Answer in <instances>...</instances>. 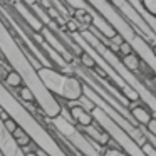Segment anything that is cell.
Wrapping results in <instances>:
<instances>
[{
  "instance_id": "8fae6325",
  "label": "cell",
  "mask_w": 156,
  "mask_h": 156,
  "mask_svg": "<svg viewBox=\"0 0 156 156\" xmlns=\"http://www.w3.org/2000/svg\"><path fill=\"white\" fill-rule=\"evenodd\" d=\"M79 61H81V66H82V67H86V69H91V71H94V69L98 67V66H96V61L87 54V52H84V51H82Z\"/></svg>"
},
{
  "instance_id": "e0dca14e",
  "label": "cell",
  "mask_w": 156,
  "mask_h": 156,
  "mask_svg": "<svg viewBox=\"0 0 156 156\" xmlns=\"http://www.w3.org/2000/svg\"><path fill=\"white\" fill-rule=\"evenodd\" d=\"M124 42L126 41H124V37H122L121 34H116L112 39H109V47H114V45H116V47H119V45L124 44Z\"/></svg>"
},
{
  "instance_id": "44dd1931",
  "label": "cell",
  "mask_w": 156,
  "mask_h": 156,
  "mask_svg": "<svg viewBox=\"0 0 156 156\" xmlns=\"http://www.w3.org/2000/svg\"><path fill=\"white\" fill-rule=\"evenodd\" d=\"M104 156H128V154H124V153L119 151V149H108Z\"/></svg>"
},
{
  "instance_id": "4fadbf2b",
  "label": "cell",
  "mask_w": 156,
  "mask_h": 156,
  "mask_svg": "<svg viewBox=\"0 0 156 156\" xmlns=\"http://www.w3.org/2000/svg\"><path fill=\"white\" fill-rule=\"evenodd\" d=\"M20 98L24 99V101H27V102H35V99H34V94H32V91L27 87V86H24V87H20Z\"/></svg>"
},
{
  "instance_id": "ba28073f",
  "label": "cell",
  "mask_w": 156,
  "mask_h": 156,
  "mask_svg": "<svg viewBox=\"0 0 156 156\" xmlns=\"http://www.w3.org/2000/svg\"><path fill=\"white\" fill-rule=\"evenodd\" d=\"M129 112H131L134 122L138 124V128H143V129H146V126H148L149 121L153 119V112L149 111V108H148V106H144L143 102H141V104H138L136 108L129 109Z\"/></svg>"
},
{
  "instance_id": "8992f818",
  "label": "cell",
  "mask_w": 156,
  "mask_h": 156,
  "mask_svg": "<svg viewBox=\"0 0 156 156\" xmlns=\"http://www.w3.org/2000/svg\"><path fill=\"white\" fill-rule=\"evenodd\" d=\"M67 108L71 111L72 121L77 128H87V126L94 124V118L91 112H87L86 109H82L81 106H76L74 102H67Z\"/></svg>"
},
{
  "instance_id": "277c9868",
  "label": "cell",
  "mask_w": 156,
  "mask_h": 156,
  "mask_svg": "<svg viewBox=\"0 0 156 156\" xmlns=\"http://www.w3.org/2000/svg\"><path fill=\"white\" fill-rule=\"evenodd\" d=\"M0 154L2 156H25L24 149L15 143L14 136L5 129L2 118H0Z\"/></svg>"
},
{
  "instance_id": "9a60e30c",
  "label": "cell",
  "mask_w": 156,
  "mask_h": 156,
  "mask_svg": "<svg viewBox=\"0 0 156 156\" xmlns=\"http://www.w3.org/2000/svg\"><path fill=\"white\" fill-rule=\"evenodd\" d=\"M15 143H17V144L20 146L22 149H24V148H27V146H29V144H30V143H32V139L29 138V134H27V133H24V134H22V136H19V138L15 139Z\"/></svg>"
},
{
  "instance_id": "52a82bcc",
  "label": "cell",
  "mask_w": 156,
  "mask_h": 156,
  "mask_svg": "<svg viewBox=\"0 0 156 156\" xmlns=\"http://www.w3.org/2000/svg\"><path fill=\"white\" fill-rule=\"evenodd\" d=\"M79 129H81L92 143H96V144H99V146H108V143L111 141V136H109L96 121H94V124L87 126V128H79Z\"/></svg>"
},
{
  "instance_id": "5b68a950",
  "label": "cell",
  "mask_w": 156,
  "mask_h": 156,
  "mask_svg": "<svg viewBox=\"0 0 156 156\" xmlns=\"http://www.w3.org/2000/svg\"><path fill=\"white\" fill-rule=\"evenodd\" d=\"M12 9H14L15 12H17V15L22 19V20L25 22V24L29 25V27L32 29L34 32H37V34H41V30L45 27L44 24H42V20L37 17V15L34 14V12L30 10V9L27 7V5L24 4V2H20V0H12Z\"/></svg>"
},
{
  "instance_id": "5bb4252c",
  "label": "cell",
  "mask_w": 156,
  "mask_h": 156,
  "mask_svg": "<svg viewBox=\"0 0 156 156\" xmlns=\"http://www.w3.org/2000/svg\"><path fill=\"white\" fill-rule=\"evenodd\" d=\"M141 151H143V154H144V156H156V148L149 141L144 143V144L141 146Z\"/></svg>"
},
{
  "instance_id": "7c38bea8",
  "label": "cell",
  "mask_w": 156,
  "mask_h": 156,
  "mask_svg": "<svg viewBox=\"0 0 156 156\" xmlns=\"http://www.w3.org/2000/svg\"><path fill=\"white\" fill-rule=\"evenodd\" d=\"M141 5L149 15L156 17V0H141Z\"/></svg>"
},
{
  "instance_id": "603a6c76",
  "label": "cell",
  "mask_w": 156,
  "mask_h": 156,
  "mask_svg": "<svg viewBox=\"0 0 156 156\" xmlns=\"http://www.w3.org/2000/svg\"><path fill=\"white\" fill-rule=\"evenodd\" d=\"M151 49H153V54H154V57H156V44H154V45H153V47H151Z\"/></svg>"
},
{
  "instance_id": "3957f363",
  "label": "cell",
  "mask_w": 156,
  "mask_h": 156,
  "mask_svg": "<svg viewBox=\"0 0 156 156\" xmlns=\"http://www.w3.org/2000/svg\"><path fill=\"white\" fill-rule=\"evenodd\" d=\"M37 74L47 91L59 101L74 102L84 96V86L77 76L64 74L55 67H41L37 69Z\"/></svg>"
},
{
  "instance_id": "ffe728a7",
  "label": "cell",
  "mask_w": 156,
  "mask_h": 156,
  "mask_svg": "<svg viewBox=\"0 0 156 156\" xmlns=\"http://www.w3.org/2000/svg\"><path fill=\"white\" fill-rule=\"evenodd\" d=\"M12 69H9L5 64H2L0 66V82H5V79H7V76H9V72H10Z\"/></svg>"
},
{
  "instance_id": "6da1fadb",
  "label": "cell",
  "mask_w": 156,
  "mask_h": 156,
  "mask_svg": "<svg viewBox=\"0 0 156 156\" xmlns=\"http://www.w3.org/2000/svg\"><path fill=\"white\" fill-rule=\"evenodd\" d=\"M0 52L4 55V59L9 62L12 71L19 72L24 79V86H27L32 91L37 104L39 111L44 114L45 119H54L61 116L62 112V104L55 96H52L47 91L44 84H42L41 77L37 74V69L30 62L25 49L20 45L19 39L10 32L2 19H0Z\"/></svg>"
},
{
  "instance_id": "d6986e66",
  "label": "cell",
  "mask_w": 156,
  "mask_h": 156,
  "mask_svg": "<svg viewBox=\"0 0 156 156\" xmlns=\"http://www.w3.org/2000/svg\"><path fill=\"white\" fill-rule=\"evenodd\" d=\"M4 124H5V129H7V131L10 133V134H12V133H14L15 129L19 128V126H17V122H15L14 119H7V121H4Z\"/></svg>"
},
{
  "instance_id": "cb8c5ba5",
  "label": "cell",
  "mask_w": 156,
  "mask_h": 156,
  "mask_svg": "<svg viewBox=\"0 0 156 156\" xmlns=\"http://www.w3.org/2000/svg\"><path fill=\"white\" fill-rule=\"evenodd\" d=\"M2 64H4V61H2V57H0V66H2Z\"/></svg>"
},
{
  "instance_id": "7a4b0ae2",
  "label": "cell",
  "mask_w": 156,
  "mask_h": 156,
  "mask_svg": "<svg viewBox=\"0 0 156 156\" xmlns=\"http://www.w3.org/2000/svg\"><path fill=\"white\" fill-rule=\"evenodd\" d=\"M0 109L7 112L9 118L14 119L19 128H22L29 134L32 143L47 156H69L67 148L62 146L57 136L49 131L44 122L35 118L32 109L22 104L20 99L14 92H10V89L4 82H0Z\"/></svg>"
},
{
  "instance_id": "ac0fdd59",
  "label": "cell",
  "mask_w": 156,
  "mask_h": 156,
  "mask_svg": "<svg viewBox=\"0 0 156 156\" xmlns=\"http://www.w3.org/2000/svg\"><path fill=\"white\" fill-rule=\"evenodd\" d=\"M146 133L151 134L153 138H156V118H153L151 121H149V124L146 126Z\"/></svg>"
},
{
  "instance_id": "2e32d148",
  "label": "cell",
  "mask_w": 156,
  "mask_h": 156,
  "mask_svg": "<svg viewBox=\"0 0 156 156\" xmlns=\"http://www.w3.org/2000/svg\"><path fill=\"white\" fill-rule=\"evenodd\" d=\"M133 45L131 44H128V42H124V44H121L119 45V55L121 57H126V55H129V54H133Z\"/></svg>"
},
{
  "instance_id": "7402d4cb",
  "label": "cell",
  "mask_w": 156,
  "mask_h": 156,
  "mask_svg": "<svg viewBox=\"0 0 156 156\" xmlns=\"http://www.w3.org/2000/svg\"><path fill=\"white\" fill-rule=\"evenodd\" d=\"M35 151H37V149H35ZM35 151H32V153H25V156H39Z\"/></svg>"
},
{
  "instance_id": "30bf717a",
  "label": "cell",
  "mask_w": 156,
  "mask_h": 156,
  "mask_svg": "<svg viewBox=\"0 0 156 156\" xmlns=\"http://www.w3.org/2000/svg\"><path fill=\"white\" fill-rule=\"evenodd\" d=\"M7 87H20L22 84H24V79H22V76L19 74V72H15V71H10L9 72V76H7V79H5V82H4Z\"/></svg>"
},
{
  "instance_id": "9c48e42d",
  "label": "cell",
  "mask_w": 156,
  "mask_h": 156,
  "mask_svg": "<svg viewBox=\"0 0 156 156\" xmlns=\"http://www.w3.org/2000/svg\"><path fill=\"white\" fill-rule=\"evenodd\" d=\"M121 62L128 71H131L133 74H139V66H141V59L136 52L126 55V57H121Z\"/></svg>"
}]
</instances>
